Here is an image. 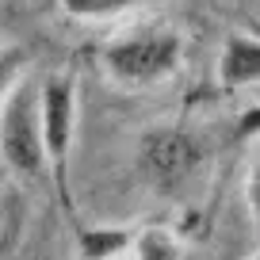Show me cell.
I'll use <instances>...</instances> for the list:
<instances>
[{
    "label": "cell",
    "instance_id": "1",
    "mask_svg": "<svg viewBox=\"0 0 260 260\" xmlns=\"http://www.w3.org/2000/svg\"><path fill=\"white\" fill-rule=\"evenodd\" d=\"M100 61L122 88H153L176 77V69L184 65V39L172 27H134L126 35H115Z\"/></svg>",
    "mask_w": 260,
    "mask_h": 260
},
{
    "label": "cell",
    "instance_id": "2",
    "mask_svg": "<svg viewBox=\"0 0 260 260\" xmlns=\"http://www.w3.org/2000/svg\"><path fill=\"white\" fill-rule=\"evenodd\" d=\"M0 157L16 176H39L50 165L46 142H42L39 81L27 73L0 100Z\"/></svg>",
    "mask_w": 260,
    "mask_h": 260
},
{
    "label": "cell",
    "instance_id": "3",
    "mask_svg": "<svg viewBox=\"0 0 260 260\" xmlns=\"http://www.w3.org/2000/svg\"><path fill=\"white\" fill-rule=\"evenodd\" d=\"M39 115H42L46 161L57 169L73 149V130H77V81L65 69L39 81Z\"/></svg>",
    "mask_w": 260,
    "mask_h": 260
},
{
    "label": "cell",
    "instance_id": "4",
    "mask_svg": "<svg viewBox=\"0 0 260 260\" xmlns=\"http://www.w3.org/2000/svg\"><path fill=\"white\" fill-rule=\"evenodd\" d=\"M218 84L222 88H256L260 84V39L256 35H226L218 54Z\"/></svg>",
    "mask_w": 260,
    "mask_h": 260
},
{
    "label": "cell",
    "instance_id": "5",
    "mask_svg": "<svg viewBox=\"0 0 260 260\" xmlns=\"http://www.w3.org/2000/svg\"><path fill=\"white\" fill-rule=\"evenodd\" d=\"M138 237H142L138 230H126V226H96L81 234L77 249L84 260H119L138 245Z\"/></svg>",
    "mask_w": 260,
    "mask_h": 260
},
{
    "label": "cell",
    "instance_id": "6",
    "mask_svg": "<svg viewBox=\"0 0 260 260\" xmlns=\"http://www.w3.org/2000/svg\"><path fill=\"white\" fill-rule=\"evenodd\" d=\"M149 149H153V157H149V169H153L161 180H169V176H176V172H184L187 149H184V142H180V138H172L169 130L153 134V138H149Z\"/></svg>",
    "mask_w": 260,
    "mask_h": 260
},
{
    "label": "cell",
    "instance_id": "7",
    "mask_svg": "<svg viewBox=\"0 0 260 260\" xmlns=\"http://www.w3.org/2000/svg\"><path fill=\"white\" fill-rule=\"evenodd\" d=\"M61 12L69 19H81V23H104V19L122 16L126 8H134L138 0H57Z\"/></svg>",
    "mask_w": 260,
    "mask_h": 260
},
{
    "label": "cell",
    "instance_id": "8",
    "mask_svg": "<svg viewBox=\"0 0 260 260\" xmlns=\"http://www.w3.org/2000/svg\"><path fill=\"white\" fill-rule=\"evenodd\" d=\"M23 50L19 46H0V100H4V92L12 88V84L23 77Z\"/></svg>",
    "mask_w": 260,
    "mask_h": 260
},
{
    "label": "cell",
    "instance_id": "9",
    "mask_svg": "<svg viewBox=\"0 0 260 260\" xmlns=\"http://www.w3.org/2000/svg\"><path fill=\"white\" fill-rule=\"evenodd\" d=\"M119 260H172V249L165 241H157V237H138V245Z\"/></svg>",
    "mask_w": 260,
    "mask_h": 260
},
{
    "label": "cell",
    "instance_id": "10",
    "mask_svg": "<svg viewBox=\"0 0 260 260\" xmlns=\"http://www.w3.org/2000/svg\"><path fill=\"white\" fill-rule=\"evenodd\" d=\"M245 207H249V218L256 222V230H260V157L252 161L249 180H245Z\"/></svg>",
    "mask_w": 260,
    "mask_h": 260
},
{
    "label": "cell",
    "instance_id": "11",
    "mask_svg": "<svg viewBox=\"0 0 260 260\" xmlns=\"http://www.w3.org/2000/svg\"><path fill=\"white\" fill-rule=\"evenodd\" d=\"M252 260H260V252H256V256H252Z\"/></svg>",
    "mask_w": 260,
    "mask_h": 260
}]
</instances>
